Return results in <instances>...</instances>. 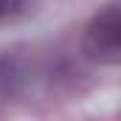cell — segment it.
I'll list each match as a JSON object with an SVG mask.
<instances>
[{
  "instance_id": "2",
  "label": "cell",
  "mask_w": 121,
  "mask_h": 121,
  "mask_svg": "<svg viewBox=\"0 0 121 121\" xmlns=\"http://www.w3.org/2000/svg\"><path fill=\"white\" fill-rule=\"evenodd\" d=\"M31 73L23 56H17V51H3L0 54V96L3 99H14L28 87Z\"/></svg>"
},
{
  "instance_id": "1",
  "label": "cell",
  "mask_w": 121,
  "mask_h": 121,
  "mask_svg": "<svg viewBox=\"0 0 121 121\" xmlns=\"http://www.w3.org/2000/svg\"><path fill=\"white\" fill-rule=\"evenodd\" d=\"M82 51L99 65H121V0L101 6L90 17L82 37Z\"/></svg>"
},
{
  "instance_id": "3",
  "label": "cell",
  "mask_w": 121,
  "mask_h": 121,
  "mask_svg": "<svg viewBox=\"0 0 121 121\" xmlns=\"http://www.w3.org/2000/svg\"><path fill=\"white\" fill-rule=\"evenodd\" d=\"M23 6H26V0H0V26L14 20L23 11Z\"/></svg>"
}]
</instances>
